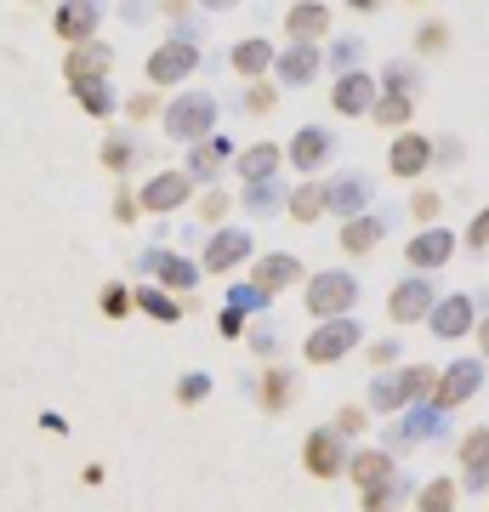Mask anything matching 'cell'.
I'll list each match as a JSON object with an SVG mask.
<instances>
[{
	"label": "cell",
	"instance_id": "cell-1",
	"mask_svg": "<svg viewBox=\"0 0 489 512\" xmlns=\"http://www.w3.org/2000/svg\"><path fill=\"white\" fill-rule=\"evenodd\" d=\"M217 97L200 92V86H188V92H177L171 103L160 109V126L171 143H205L211 131H217Z\"/></svg>",
	"mask_w": 489,
	"mask_h": 512
},
{
	"label": "cell",
	"instance_id": "cell-2",
	"mask_svg": "<svg viewBox=\"0 0 489 512\" xmlns=\"http://www.w3.org/2000/svg\"><path fill=\"white\" fill-rule=\"evenodd\" d=\"M188 74H200V35L177 23V35H165L154 52H148V86L160 92V86H182Z\"/></svg>",
	"mask_w": 489,
	"mask_h": 512
},
{
	"label": "cell",
	"instance_id": "cell-3",
	"mask_svg": "<svg viewBox=\"0 0 489 512\" xmlns=\"http://www.w3.org/2000/svg\"><path fill=\"white\" fill-rule=\"evenodd\" d=\"M438 439H450V416H444L438 404H410L399 427H387V433H381V450L404 456V450H416V444H438Z\"/></svg>",
	"mask_w": 489,
	"mask_h": 512
},
{
	"label": "cell",
	"instance_id": "cell-4",
	"mask_svg": "<svg viewBox=\"0 0 489 512\" xmlns=\"http://www.w3.org/2000/svg\"><path fill=\"white\" fill-rule=\"evenodd\" d=\"M302 302H308L313 319H342V313H353V302H359V279L347 274V268H325V274L308 279Z\"/></svg>",
	"mask_w": 489,
	"mask_h": 512
},
{
	"label": "cell",
	"instance_id": "cell-5",
	"mask_svg": "<svg viewBox=\"0 0 489 512\" xmlns=\"http://www.w3.org/2000/svg\"><path fill=\"white\" fill-rule=\"evenodd\" d=\"M489 313V291L478 296H438L433 313H427V330H433L438 342H461V336H472V325Z\"/></svg>",
	"mask_w": 489,
	"mask_h": 512
},
{
	"label": "cell",
	"instance_id": "cell-6",
	"mask_svg": "<svg viewBox=\"0 0 489 512\" xmlns=\"http://www.w3.org/2000/svg\"><path fill=\"white\" fill-rule=\"evenodd\" d=\"M359 342H364V330H359L353 313H342V319H319V330L302 342V359H308V365H342Z\"/></svg>",
	"mask_w": 489,
	"mask_h": 512
},
{
	"label": "cell",
	"instance_id": "cell-7",
	"mask_svg": "<svg viewBox=\"0 0 489 512\" xmlns=\"http://www.w3.org/2000/svg\"><path fill=\"white\" fill-rule=\"evenodd\" d=\"M256 256V239L245 222H222V228H211V239H205V256L200 268L205 274H234L239 262H251Z\"/></svg>",
	"mask_w": 489,
	"mask_h": 512
},
{
	"label": "cell",
	"instance_id": "cell-8",
	"mask_svg": "<svg viewBox=\"0 0 489 512\" xmlns=\"http://www.w3.org/2000/svg\"><path fill=\"white\" fill-rule=\"evenodd\" d=\"M347 456H353V444L336 433V427H313L308 439H302V467H308L313 478H325V484H336V478L347 473Z\"/></svg>",
	"mask_w": 489,
	"mask_h": 512
},
{
	"label": "cell",
	"instance_id": "cell-9",
	"mask_svg": "<svg viewBox=\"0 0 489 512\" xmlns=\"http://www.w3.org/2000/svg\"><path fill=\"white\" fill-rule=\"evenodd\" d=\"M325 211H336L342 222L376 211V177H370V171H336L325 183Z\"/></svg>",
	"mask_w": 489,
	"mask_h": 512
},
{
	"label": "cell",
	"instance_id": "cell-10",
	"mask_svg": "<svg viewBox=\"0 0 489 512\" xmlns=\"http://www.w3.org/2000/svg\"><path fill=\"white\" fill-rule=\"evenodd\" d=\"M433 302H438L433 274H404L399 285H393V296H387V319H393V325H427Z\"/></svg>",
	"mask_w": 489,
	"mask_h": 512
},
{
	"label": "cell",
	"instance_id": "cell-11",
	"mask_svg": "<svg viewBox=\"0 0 489 512\" xmlns=\"http://www.w3.org/2000/svg\"><path fill=\"white\" fill-rule=\"evenodd\" d=\"M478 387H484V359H455L450 370H438V393L427 404H438V410H444V416H450V410H461V404H472L478 399Z\"/></svg>",
	"mask_w": 489,
	"mask_h": 512
},
{
	"label": "cell",
	"instance_id": "cell-12",
	"mask_svg": "<svg viewBox=\"0 0 489 512\" xmlns=\"http://www.w3.org/2000/svg\"><path fill=\"white\" fill-rule=\"evenodd\" d=\"M137 274H148L154 285H165V291H177V296H188L194 285H200V262H188V256H177V251H143L137 256Z\"/></svg>",
	"mask_w": 489,
	"mask_h": 512
},
{
	"label": "cell",
	"instance_id": "cell-13",
	"mask_svg": "<svg viewBox=\"0 0 489 512\" xmlns=\"http://www.w3.org/2000/svg\"><path fill=\"white\" fill-rule=\"evenodd\" d=\"M188 200H194V177H188V171H154V177L137 188V211H154V217L182 211Z\"/></svg>",
	"mask_w": 489,
	"mask_h": 512
},
{
	"label": "cell",
	"instance_id": "cell-14",
	"mask_svg": "<svg viewBox=\"0 0 489 512\" xmlns=\"http://www.w3.org/2000/svg\"><path fill=\"white\" fill-rule=\"evenodd\" d=\"M148 137L137 126H109V137H103V148H97V160L109 165V177H126V171H137V165H148Z\"/></svg>",
	"mask_w": 489,
	"mask_h": 512
},
{
	"label": "cell",
	"instance_id": "cell-15",
	"mask_svg": "<svg viewBox=\"0 0 489 512\" xmlns=\"http://www.w3.org/2000/svg\"><path fill=\"white\" fill-rule=\"evenodd\" d=\"M376 97H381L376 74L370 69H347V74H336V86H330V109L347 114V120H364V114L376 109Z\"/></svg>",
	"mask_w": 489,
	"mask_h": 512
},
{
	"label": "cell",
	"instance_id": "cell-16",
	"mask_svg": "<svg viewBox=\"0 0 489 512\" xmlns=\"http://www.w3.org/2000/svg\"><path fill=\"white\" fill-rule=\"evenodd\" d=\"M336 148H342V143H336V131L313 120V126H302L296 137H290V165H296L302 177H313V171L336 165Z\"/></svg>",
	"mask_w": 489,
	"mask_h": 512
},
{
	"label": "cell",
	"instance_id": "cell-17",
	"mask_svg": "<svg viewBox=\"0 0 489 512\" xmlns=\"http://www.w3.org/2000/svg\"><path fill=\"white\" fill-rule=\"evenodd\" d=\"M97 29H103V0H63L52 18V35L63 46H86V40H97Z\"/></svg>",
	"mask_w": 489,
	"mask_h": 512
},
{
	"label": "cell",
	"instance_id": "cell-18",
	"mask_svg": "<svg viewBox=\"0 0 489 512\" xmlns=\"http://www.w3.org/2000/svg\"><path fill=\"white\" fill-rule=\"evenodd\" d=\"M245 387L256 393V404H262L268 416H285L290 404H296V393H302V376H296L290 365H273V359H268V370H262V376H251Z\"/></svg>",
	"mask_w": 489,
	"mask_h": 512
},
{
	"label": "cell",
	"instance_id": "cell-19",
	"mask_svg": "<svg viewBox=\"0 0 489 512\" xmlns=\"http://www.w3.org/2000/svg\"><path fill=\"white\" fill-rule=\"evenodd\" d=\"M234 165V143L222 137V131H211L205 143H188V160H182V171L194 177L200 188H217V177Z\"/></svg>",
	"mask_w": 489,
	"mask_h": 512
},
{
	"label": "cell",
	"instance_id": "cell-20",
	"mask_svg": "<svg viewBox=\"0 0 489 512\" xmlns=\"http://www.w3.org/2000/svg\"><path fill=\"white\" fill-rule=\"evenodd\" d=\"M455 245H461V239L433 222V228H421V234L404 245V262H410V274H438V268L455 256Z\"/></svg>",
	"mask_w": 489,
	"mask_h": 512
},
{
	"label": "cell",
	"instance_id": "cell-21",
	"mask_svg": "<svg viewBox=\"0 0 489 512\" xmlns=\"http://www.w3.org/2000/svg\"><path fill=\"white\" fill-rule=\"evenodd\" d=\"M427 165H433V137L404 126L399 137H393V148H387V171H393V177H404V183H416Z\"/></svg>",
	"mask_w": 489,
	"mask_h": 512
},
{
	"label": "cell",
	"instance_id": "cell-22",
	"mask_svg": "<svg viewBox=\"0 0 489 512\" xmlns=\"http://www.w3.org/2000/svg\"><path fill=\"white\" fill-rule=\"evenodd\" d=\"M319 63H325V52H319V46H308V40H290L285 52H273V80L302 92V86H313Z\"/></svg>",
	"mask_w": 489,
	"mask_h": 512
},
{
	"label": "cell",
	"instance_id": "cell-23",
	"mask_svg": "<svg viewBox=\"0 0 489 512\" xmlns=\"http://www.w3.org/2000/svg\"><path fill=\"white\" fill-rule=\"evenodd\" d=\"M302 256H290V251H268V256H251V285H262L268 296L290 291V285H302Z\"/></svg>",
	"mask_w": 489,
	"mask_h": 512
},
{
	"label": "cell",
	"instance_id": "cell-24",
	"mask_svg": "<svg viewBox=\"0 0 489 512\" xmlns=\"http://www.w3.org/2000/svg\"><path fill=\"white\" fill-rule=\"evenodd\" d=\"M109 74H114V46L109 40L69 46V57H63V86H69V80H109Z\"/></svg>",
	"mask_w": 489,
	"mask_h": 512
},
{
	"label": "cell",
	"instance_id": "cell-25",
	"mask_svg": "<svg viewBox=\"0 0 489 512\" xmlns=\"http://www.w3.org/2000/svg\"><path fill=\"white\" fill-rule=\"evenodd\" d=\"M461 484H467L472 495L489 490V427H472V433H461Z\"/></svg>",
	"mask_w": 489,
	"mask_h": 512
},
{
	"label": "cell",
	"instance_id": "cell-26",
	"mask_svg": "<svg viewBox=\"0 0 489 512\" xmlns=\"http://www.w3.org/2000/svg\"><path fill=\"white\" fill-rule=\"evenodd\" d=\"M393 473H399V456H393V450H381V444H370V450H353V456H347V478H353L359 490L387 484Z\"/></svg>",
	"mask_w": 489,
	"mask_h": 512
},
{
	"label": "cell",
	"instance_id": "cell-27",
	"mask_svg": "<svg viewBox=\"0 0 489 512\" xmlns=\"http://www.w3.org/2000/svg\"><path fill=\"white\" fill-rule=\"evenodd\" d=\"M228 63H234L239 80H268V74H273V40H268V35H245V40H234Z\"/></svg>",
	"mask_w": 489,
	"mask_h": 512
},
{
	"label": "cell",
	"instance_id": "cell-28",
	"mask_svg": "<svg viewBox=\"0 0 489 512\" xmlns=\"http://www.w3.org/2000/svg\"><path fill=\"white\" fill-rule=\"evenodd\" d=\"M285 29H290V40L319 46V40L330 35V6H325V0H296V6L285 12Z\"/></svg>",
	"mask_w": 489,
	"mask_h": 512
},
{
	"label": "cell",
	"instance_id": "cell-29",
	"mask_svg": "<svg viewBox=\"0 0 489 512\" xmlns=\"http://www.w3.org/2000/svg\"><path fill=\"white\" fill-rule=\"evenodd\" d=\"M131 302H137V313H148V319H160V325H177L182 313V296L165 291V285H154V279H143V285H131Z\"/></svg>",
	"mask_w": 489,
	"mask_h": 512
},
{
	"label": "cell",
	"instance_id": "cell-30",
	"mask_svg": "<svg viewBox=\"0 0 489 512\" xmlns=\"http://www.w3.org/2000/svg\"><path fill=\"white\" fill-rule=\"evenodd\" d=\"M381 97H421V86H427V69H421L416 57H393L387 69L376 74Z\"/></svg>",
	"mask_w": 489,
	"mask_h": 512
},
{
	"label": "cell",
	"instance_id": "cell-31",
	"mask_svg": "<svg viewBox=\"0 0 489 512\" xmlns=\"http://www.w3.org/2000/svg\"><path fill=\"white\" fill-rule=\"evenodd\" d=\"M279 160H285L279 143H251L245 154H234V171L239 183H268V177H279Z\"/></svg>",
	"mask_w": 489,
	"mask_h": 512
},
{
	"label": "cell",
	"instance_id": "cell-32",
	"mask_svg": "<svg viewBox=\"0 0 489 512\" xmlns=\"http://www.w3.org/2000/svg\"><path fill=\"white\" fill-rule=\"evenodd\" d=\"M381 239H387V217H381V211H364V217H347L342 222V251L347 256L376 251Z\"/></svg>",
	"mask_w": 489,
	"mask_h": 512
},
{
	"label": "cell",
	"instance_id": "cell-33",
	"mask_svg": "<svg viewBox=\"0 0 489 512\" xmlns=\"http://www.w3.org/2000/svg\"><path fill=\"white\" fill-rule=\"evenodd\" d=\"M370 416H404L410 410V393H404L399 370H376V382H370V404H364Z\"/></svg>",
	"mask_w": 489,
	"mask_h": 512
},
{
	"label": "cell",
	"instance_id": "cell-34",
	"mask_svg": "<svg viewBox=\"0 0 489 512\" xmlns=\"http://www.w3.org/2000/svg\"><path fill=\"white\" fill-rule=\"evenodd\" d=\"M290 200V188L279 183V177H268V183H245V194H239V211H251V217H279Z\"/></svg>",
	"mask_w": 489,
	"mask_h": 512
},
{
	"label": "cell",
	"instance_id": "cell-35",
	"mask_svg": "<svg viewBox=\"0 0 489 512\" xmlns=\"http://www.w3.org/2000/svg\"><path fill=\"white\" fill-rule=\"evenodd\" d=\"M69 92L91 120H114V109H120V97H114L109 80H69Z\"/></svg>",
	"mask_w": 489,
	"mask_h": 512
},
{
	"label": "cell",
	"instance_id": "cell-36",
	"mask_svg": "<svg viewBox=\"0 0 489 512\" xmlns=\"http://www.w3.org/2000/svg\"><path fill=\"white\" fill-rule=\"evenodd\" d=\"M410 495H416V484L393 473L387 484H370V490H359V507H364V512H399Z\"/></svg>",
	"mask_w": 489,
	"mask_h": 512
},
{
	"label": "cell",
	"instance_id": "cell-37",
	"mask_svg": "<svg viewBox=\"0 0 489 512\" xmlns=\"http://www.w3.org/2000/svg\"><path fill=\"white\" fill-rule=\"evenodd\" d=\"M455 501H461V484L455 478H427V484H416V512H455Z\"/></svg>",
	"mask_w": 489,
	"mask_h": 512
},
{
	"label": "cell",
	"instance_id": "cell-38",
	"mask_svg": "<svg viewBox=\"0 0 489 512\" xmlns=\"http://www.w3.org/2000/svg\"><path fill=\"white\" fill-rule=\"evenodd\" d=\"M285 211H290V217H296V222H319V217H325V183H319V177H313V183L290 188Z\"/></svg>",
	"mask_w": 489,
	"mask_h": 512
},
{
	"label": "cell",
	"instance_id": "cell-39",
	"mask_svg": "<svg viewBox=\"0 0 489 512\" xmlns=\"http://www.w3.org/2000/svg\"><path fill=\"white\" fill-rule=\"evenodd\" d=\"M370 120H376V126H387V131H404L410 120H416V97H376Z\"/></svg>",
	"mask_w": 489,
	"mask_h": 512
},
{
	"label": "cell",
	"instance_id": "cell-40",
	"mask_svg": "<svg viewBox=\"0 0 489 512\" xmlns=\"http://www.w3.org/2000/svg\"><path fill=\"white\" fill-rule=\"evenodd\" d=\"M399 382L410 393V404H427L438 393V370L433 365H399Z\"/></svg>",
	"mask_w": 489,
	"mask_h": 512
},
{
	"label": "cell",
	"instance_id": "cell-41",
	"mask_svg": "<svg viewBox=\"0 0 489 512\" xmlns=\"http://www.w3.org/2000/svg\"><path fill=\"white\" fill-rule=\"evenodd\" d=\"M239 103H245V114H273L279 109V86L273 80H245V97Z\"/></svg>",
	"mask_w": 489,
	"mask_h": 512
},
{
	"label": "cell",
	"instance_id": "cell-42",
	"mask_svg": "<svg viewBox=\"0 0 489 512\" xmlns=\"http://www.w3.org/2000/svg\"><path fill=\"white\" fill-rule=\"evenodd\" d=\"M97 308L109 313V319H126V313L137 308V302H131V285H120V279H109V285L97 291Z\"/></svg>",
	"mask_w": 489,
	"mask_h": 512
},
{
	"label": "cell",
	"instance_id": "cell-43",
	"mask_svg": "<svg viewBox=\"0 0 489 512\" xmlns=\"http://www.w3.org/2000/svg\"><path fill=\"white\" fill-rule=\"evenodd\" d=\"M205 399H211V376H205V370L177 376V404H188V410H194V404H205Z\"/></svg>",
	"mask_w": 489,
	"mask_h": 512
},
{
	"label": "cell",
	"instance_id": "cell-44",
	"mask_svg": "<svg viewBox=\"0 0 489 512\" xmlns=\"http://www.w3.org/2000/svg\"><path fill=\"white\" fill-rule=\"evenodd\" d=\"M228 211H234V200H228L222 188H205V194H200V222H205V228H222Z\"/></svg>",
	"mask_w": 489,
	"mask_h": 512
},
{
	"label": "cell",
	"instance_id": "cell-45",
	"mask_svg": "<svg viewBox=\"0 0 489 512\" xmlns=\"http://www.w3.org/2000/svg\"><path fill=\"white\" fill-rule=\"evenodd\" d=\"M330 69H336V74H347V69H359V57H364V40H353V35H347V40H330Z\"/></svg>",
	"mask_w": 489,
	"mask_h": 512
},
{
	"label": "cell",
	"instance_id": "cell-46",
	"mask_svg": "<svg viewBox=\"0 0 489 512\" xmlns=\"http://www.w3.org/2000/svg\"><path fill=\"white\" fill-rule=\"evenodd\" d=\"M228 302H234L239 313H268L273 296L262 291V285H251V279H245V285H234V291H228Z\"/></svg>",
	"mask_w": 489,
	"mask_h": 512
},
{
	"label": "cell",
	"instance_id": "cell-47",
	"mask_svg": "<svg viewBox=\"0 0 489 512\" xmlns=\"http://www.w3.org/2000/svg\"><path fill=\"white\" fill-rule=\"evenodd\" d=\"M330 427H336L342 439H359L364 427H370V410H364V404H342V410H336V421H330Z\"/></svg>",
	"mask_w": 489,
	"mask_h": 512
},
{
	"label": "cell",
	"instance_id": "cell-48",
	"mask_svg": "<svg viewBox=\"0 0 489 512\" xmlns=\"http://www.w3.org/2000/svg\"><path fill=\"white\" fill-rule=\"evenodd\" d=\"M444 46H450V23H421L416 29V52L421 57H438Z\"/></svg>",
	"mask_w": 489,
	"mask_h": 512
},
{
	"label": "cell",
	"instance_id": "cell-49",
	"mask_svg": "<svg viewBox=\"0 0 489 512\" xmlns=\"http://www.w3.org/2000/svg\"><path fill=\"white\" fill-rule=\"evenodd\" d=\"M438 211H444V200H438L433 188H416V194H410V217H416L421 228H433V222H438Z\"/></svg>",
	"mask_w": 489,
	"mask_h": 512
},
{
	"label": "cell",
	"instance_id": "cell-50",
	"mask_svg": "<svg viewBox=\"0 0 489 512\" xmlns=\"http://www.w3.org/2000/svg\"><path fill=\"white\" fill-rule=\"evenodd\" d=\"M245 348H251L256 359H273V353H279V330H273V325H251V330H245Z\"/></svg>",
	"mask_w": 489,
	"mask_h": 512
},
{
	"label": "cell",
	"instance_id": "cell-51",
	"mask_svg": "<svg viewBox=\"0 0 489 512\" xmlns=\"http://www.w3.org/2000/svg\"><path fill=\"white\" fill-rule=\"evenodd\" d=\"M399 348H404V342L381 336L376 348H364V359H370V370H399Z\"/></svg>",
	"mask_w": 489,
	"mask_h": 512
},
{
	"label": "cell",
	"instance_id": "cell-52",
	"mask_svg": "<svg viewBox=\"0 0 489 512\" xmlns=\"http://www.w3.org/2000/svg\"><path fill=\"white\" fill-rule=\"evenodd\" d=\"M217 330L228 336V342H239V336L251 330V313H239L234 302H222V313H217Z\"/></svg>",
	"mask_w": 489,
	"mask_h": 512
},
{
	"label": "cell",
	"instance_id": "cell-53",
	"mask_svg": "<svg viewBox=\"0 0 489 512\" xmlns=\"http://www.w3.org/2000/svg\"><path fill=\"white\" fill-rule=\"evenodd\" d=\"M461 239H467V251H489V205L467 222V234H461Z\"/></svg>",
	"mask_w": 489,
	"mask_h": 512
},
{
	"label": "cell",
	"instance_id": "cell-54",
	"mask_svg": "<svg viewBox=\"0 0 489 512\" xmlns=\"http://www.w3.org/2000/svg\"><path fill=\"white\" fill-rule=\"evenodd\" d=\"M160 12H165L171 23H188L194 12H200V0H160Z\"/></svg>",
	"mask_w": 489,
	"mask_h": 512
},
{
	"label": "cell",
	"instance_id": "cell-55",
	"mask_svg": "<svg viewBox=\"0 0 489 512\" xmlns=\"http://www.w3.org/2000/svg\"><path fill=\"white\" fill-rule=\"evenodd\" d=\"M137 217H143V211H137V194H120V200H114V222H120V228H131Z\"/></svg>",
	"mask_w": 489,
	"mask_h": 512
},
{
	"label": "cell",
	"instance_id": "cell-56",
	"mask_svg": "<svg viewBox=\"0 0 489 512\" xmlns=\"http://www.w3.org/2000/svg\"><path fill=\"white\" fill-rule=\"evenodd\" d=\"M154 109H160V103H154V86H148V92H137V97L126 103V114H131V120H148Z\"/></svg>",
	"mask_w": 489,
	"mask_h": 512
},
{
	"label": "cell",
	"instance_id": "cell-57",
	"mask_svg": "<svg viewBox=\"0 0 489 512\" xmlns=\"http://www.w3.org/2000/svg\"><path fill=\"white\" fill-rule=\"evenodd\" d=\"M438 160H444V165L461 160V137H438V143H433V165H438Z\"/></svg>",
	"mask_w": 489,
	"mask_h": 512
},
{
	"label": "cell",
	"instance_id": "cell-58",
	"mask_svg": "<svg viewBox=\"0 0 489 512\" xmlns=\"http://www.w3.org/2000/svg\"><path fill=\"white\" fill-rule=\"evenodd\" d=\"M347 12H359V18H370V12H381V6H387V0H342Z\"/></svg>",
	"mask_w": 489,
	"mask_h": 512
},
{
	"label": "cell",
	"instance_id": "cell-59",
	"mask_svg": "<svg viewBox=\"0 0 489 512\" xmlns=\"http://www.w3.org/2000/svg\"><path fill=\"white\" fill-rule=\"evenodd\" d=\"M478 359H484V365H489V313H484V319H478Z\"/></svg>",
	"mask_w": 489,
	"mask_h": 512
},
{
	"label": "cell",
	"instance_id": "cell-60",
	"mask_svg": "<svg viewBox=\"0 0 489 512\" xmlns=\"http://www.w3.org/2000/svg\"><path fill=\"white\" fill-rule=\"evenodd\" d=\"M239 0H200V12H234Z\"/></svg>",
	"mask_w": 489,
	"mask_h": 512
},
{
	"label": "cell",
	"instance_id": "cell-61",
	"mask_svg": "<svg viewBox=\"0 0 489 512\" xmlns=\"http://www.w3.org/2000/svg\"><path fill=\"white\" fill-rule=\"evenodd\" d=\"M290 6H296V0H290Z\"/></svg>",
	"mask_w": 489,
	"mask_h": 512
},
{
	"label": "cell",
	"instance_id": "cell-62",
	"mask_svg": "<svg viewBox=\"0 0 489 512\" xmlns=\"http://www.w3.org/2000/svg\"><path fill=\"white\" fill-rule=\"evenodd\" d=\"M29 6H35V0H29Z\"/></svg>",
	"mask_w": 489,
	"mask_h": 512
}]
</instances>
